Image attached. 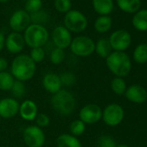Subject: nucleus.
Listing matches in <instances>:
<instances>
[{
	"instance_id": "obj_1",
	"label": "nucleus",
	"mask_w": 147,
	"mask_h": 147,
	"mask_svg": "<svg viewBox=\"0 0 147 147\" xmlns=\"http://www.w3.org/2000/svg\"><path fill=\"white\" fill-rule=\"evenodd\" d=\"M36 64L28 55H18L11 65V74L16 81L25 82L31 80L36 75Z\"/></svg>"
},
{
	"instance_id": "obj_2",
	"label": "nucleus",
	"mask_w": 147,
	"mask_h": 147,
	"mask_svg": "<svg viewBox=\"0 0 147 147\" xmlns=\"http://www.w3.org/2000/svg\"><path fill=\"white\" fill-rule=\"evenodd\" d=\"M106 64L116 77L123 78L128 76L131 70V61L125 52L113 51L106 58Z\"/></svg>"
},
{
	"instance_id": "obj_3",
	"label": "nucleus",
	"mask_w": 147,
	"mask_h": 147,
	"mask_svg": "<svg viewBox=\"0 0 147 147\" xmlns=\"http://www.w3.org/2000/svg\"><path fill=\"white\" fill-rule=\"evenodd\" d=\"M51 105L57 113L62 116H68L75 111L76 100L71 92L61 88L59 92L53 94Z\"/></svg>"
},
{
	"instance_id": "obj_4",
	"label": "nucleus",
	"mask_w": 147,
	"mask_h": 147,
	"mask_svg": "<svg viewBox=\"0 0 147 147\" xmlns=\"http://www.w3.org/2000/svg\"><path fill=\"white\" fill-rule=\"evenodd\" d=\"M24 38L30 48H42L49 40V31L43 25L32 24L24 30Z\"/></svg>"
},
{
	"instance_id": "obj_5",
	"label": "nucleus",
	"mask_w": 147,
	"mask_h": 147,
	"mask_svg": "<svg viewBox=\"0 0 147 147\" xmlns=\"http://www.w3.org/2000/svg\"><path fill=\"white\" fill-rule=\"evenodd\" d=\"M88 19L86 16L76 10H70L64 17V27L70 32L81 33L88 27Z\"/></svg>"
},
{
	"instance_id": "obj_6",
	"label": "nucleus",
	"mask_w": 147,
	"mask_h": 147,
	"mask_svg": "<svg viewBox=\"0 0 147 147\" xmlns=\"http://www.w3.org/2000/svg\"><path fill=\"white\" fill-rule=\"evenodd\" d=\"M71 52L79 57H88L95 49V42L93 39L86 36H79L72 39L70 44Z\"/></svg>"
},
{
	"instance_id": "obj_7",
	"label": "nucleus",
	"mask_w": 147,
	"mask_h": 147,
	"mask_svg": "<svg viewBox=\"0 0 147 147\" xmlns=\"http://www.w3.org/2000/svg\"><path fill=\"white\" fill-rule=\"evenodd\" d=\"M124 117V109L120 105L117 103L109 104L102 110L101 119L107 125L111 127L119 125L123 121Z\"/></svg>"
},
{
	"instance_id": "obj_8",
	"label": "nucleus",
	"mask_w": 147,
	"mask_h": 147,
	"mask_svg": "<svg viewBox=\"0 0 147 147\" xmlns=\"http://www.w3.org/2000/svg\"><path fill=\"white\" fill-rule=\"evenodd\" d=\"M23 139L28 147H42L45 143V134L37 125H29L23 131Z\"/></svg>"
},
{
	"instance_id": "obj_9",
	"label": "nucleus",
	"mask_w": 147,
	"mask_h": 147,
	"mask_svg": "<svg viewBox=\"0 0 147 147\" xmlns=\"http://www.w3.org/2000/svg\"><path fill=\"white\" fill-rule=\"evenodd\" d=\"M108 41L113 51L125 52L131 43V36L125 30H117L111 34Z\"/></svg>"
},
{
	"instance_id": "obj_10",
	"label": "nucleus",
	"mask_w": 147,
	"mask_h": 147,
	"mask_svg": "<svg viewBox=\"0 0 147 147\" xmlns=\"http://www.w3.org/2000/svg\"><path fill=\"white\" fill-rule=\"evenodd\" d=\"M102 117V110L100 106L89 103L82 107L79 112V119L86 125H92L99 122Z\"/></svg>"
},
{
	"instance_id": "obj_11",
	"label": "nucleus",
	"mask_w": 147,
	"mask_h": 147,
	"mask_svg": "<svg viewBox=\"0 0 147 147\" xmlns=\"http://www.w3.org/2000/svg\"><path fill=\"white\" fill-rule=\"evenodd\" d=\"M30 16L28 12L23 10L15 11L9 21V25L13 32L20 33L24 31L30 25Z\"/></svg>"
},
{
	"instance_id": "obj_12",
	"label": "nucleus",
	"mask_w": 147,
	"mask_h": 147,
	"mask_svg": "<svg viewBox=\"0 0 147 147\" xmlns=\"http://www.w3.org/2000/svg\"><path fill=\"white\" fill-rule=\"evenodd\" d=\"M52 41L55 48L65 49L68 48L72 42L71 32L64 26H57L52 31Z\"/></svg>"
},
{
	"instance_id": "obj_13",
	"label": "nucleus",
	"mask_w": 147,
	"mask_h": 147,
	"mask_svg": "<svg viewBox=\"0 0 147 147\" xmlns=\"http://www.w3.org/2000/svg\"><path fill=\"white\" fill-rule=\"evenodd\" d=\"M20 103L15 98H4L0 100V117L11 119L19 112Z\"/></svg>"
},
{
	"instance_id": "obj_14",
	"label": "nucleus",
	"mask_w": 147,
	"mask_h": 147,
	"mask_svg": "<svg viewBox=\"0 0 147 147\" xmlns=\"http://www.w3.org/2000/svg\"><path fill=\"white\" fill-rule=\"evenodd\" d=\"M25 42L21 33L11 32L5 38V47L11 54H19L24 48Z\"/></svg>"
},
{
	"instance_id": "obj_15",
	"label": "nucleus",
	"mask_w": 147,
	"mask_h": 147,
	"mask_svg": "<svg viewBox=\"0 0 147 147\" xmlns=\"http://www.w3.org/2000/svg\"><path fill=\"white\" fill-rule=\"evenodd\" d=\"M125 96L132 103L142 104L147 100V91L142 86L134 84L126 88Z\"/></svg>"
},
{
	"instance_id": "obj_16",
	"label": "nucleus",
	"mask_w": 147,
	"mask_h": 147,
	"mask_svg": "<svg viewBox=\"0 0 147 147\" xmlns=\"http://www.w3.org/2000/svg\"><path fill=\"white\" fill-rule=\"evenodd\" d=\"M21 118L26 121H33L36 119L38 114V107L35 101L31 100H24L19 107V112Z\"/></svg>"
},
{
	"instance_id": "obj_17",
	"label": "nucleus",
	"mask_w": 147,
	"mask_h": 147,
	"mask_svg": "<svg viewBox=\"0 0 147 147\" xmlns=\"http://www.w3.org/2000/svg\"><path fill=\"white\" fill-rule=\"evenodd\" d=\"M42 84L44 89L51 94H56L62 88L60 76L54 73L46 74L42 78Z\"/></svg>"
},
{
	"instance_id": "obj_18",
	"label": "nucleus",
	"mask_w": 147,
	"mask_h": 147,
	"mask_svg": "<svg viewBox=\"0 0 147 147\" xmlns=\"http://www.w3.org/2000/svg\"><path fill=\"white\" fill-rule=\"evenodd\" d=\"M57 147H82L81 141L77 137L73 136L70 133H62L56 138Z\"/></svg>"
},
{
	"instance_id": "obj_19",
	"label": "nucleus",
	"mask_w": 147,
	"mask_h": 147,
	"mask_svg": "<svg viewBox=\"0 0 147 147\" xmlns=\"http://www.w3.org/2000/svg\"><path fill=\"white\" fill-rule=\"evenodd\" d=\"M132 26L138 31H147V9L139 10L132 18Z\"/></svg>"
},
{
	"instance_id": "obj_20",
	"label": "nucleus",
	"mask_w": 147,
	"mask_h": 147,
	"mask_svg": "<svg viewBox=\"0 0 147 147\" xmlns=\"http://www.w3.org/2000/svg\"><path fill=\"white\" fill-rule=\"evenodd\" d=\"M118 7L124 12L132 14L140 10L141 0H116Z\"/></svg>"
},
{
	"instance_id": "obj_21",
	"label": "nucleus",
	"mask_w": 147,
	"mask_h": 147,
	"mask_svg": "<svg viewBox=\"0 0 147 147\" xmlns=\"http://www.w3.org/2000/svg\"><path fill=\"white\" fill-rule=\"evenodd\" d=\"M113 0H93V7L100 16H107L113 10Z\"/></svg>"
},
{
	"instance_id": "obj_22",
	"label": "nucleus",
	"mask_w": 147,
	"mask_h": 147,
	"mask_svg": "<svg viewBox=\"0 0 147 147\" xmlns=\"http://www.w3.org/2000/svg\"><path fill=\"white\" fill-rule=\"evenodd\" d=\"M112 50H113L112 47H111L110 42H109V41L107 39L101 38V39H100L95 43V49H94V51L101 58L106 59L113 52Z\"/></svg>"
},
{
	"instance_id": "obj_23",
	"label": "nucleus",
	"mask_w": 147,
	"mask_h": 147,
	"mask_svg": "<svg viewBox=\"0 0 147 147\" xmlns=\"http://www.w3.org/2000/svg\"><path fill=\"white\" fill-rule=\"evenodd\" d=\"M133 61L138 64H144L147 62V44L140 43L133 50Z\"/></svg>"
},
{
	"instance_id": "obj_24",
	"label": "nucleus",
	"mask_w": 147,
	"mask_h": 147,
	"mask_svg": "<svg viewBox=\"0 0 147 147\" xmlns=\"http://www.w3.org/2000/svg\"><path fill=\"white\" fill-rule=\"evenodd\" d=\"M113 24L112 18L108 16H100L94 23V29L99 33H106L110 30Z\"/></svg>"
},
{
	"instance_id": "obj_25",
	"label": "nucleus",
	"mask_w": 147,
	"mask_h": 147,
	"mask_svg": "<svg viewBox=\"0 0 147 147\" xmlns=\"http://www.w3.org/2000/svg\"><path fill=\"white\" fill-rule=\"evenodd\" d=\"M15 81V78L11 73L7 71L1 72L0 73V90L11 91Z\"/></svg>"
},
{
	"instance_id": "obj_26",
	"label": "nucleus",
	"mask_w": 147,
	"mask_h": 147,
	"mask_svg": "<svg viewBox=\"0 0 147 147\" xmlns=\"http://www.w3.org/2000/svg\"><path fill=\"white\" fill-rule=\"evenodd\" d=\"M126 83L123 78L120 77H114L112 82H111V89L112 91L118 94V95H122L125 94V90H126Z\"/></svg>"
},
{
	"instance_id": "obj_27",
	"label": "nucleus",
	"mask_w": 147,
	"mask_h": 147,
	"mask_svg": "<svg viewBox=\"0 0 147 147\" xmlns=\"http://www.w3.org/2000/svg\"><path fill=\"white\" fill-rule=\"evenodd\" d=\"M70 134H72L75 137H79L82 135L86 131V124L82 122L80 119H76L71 122L69 125Z\"/></svg>"
},
{
	"instance_id": "obj_28",
	"label": "nucleus",
	"mask_w": 147,
	"mask_h": 147,
	"mask_svg": "<svg viewBox=\"0 0 147 147\" xmlns=\"http://www.w3.org/2000/svg\"><path fill=\"white\" fill-rule=\"evenodd\" d=\"M11 92L16 100L23 98L26 93V87L24 85V82H20V81H15V82L11 89Z\"/></svg>"
},
{
	"instance_id": "obj_29",
	"label": "nucleus",
	"mask_w": 147,
	"mask_h": 147,
	"mask_svg": "<svg viewBox=\"0 0 147 147\" xmlns=\"http://www.w3.org/2000/svg\"><path fill=\"white\" fill-rule=\"evenodd\" d=\"M65 52L64 49H59V48H55L49 55L50 58V61L54 64V65H60L64 60H65Z\"/></svg>"
},
{
	"instance_id": "obj_30",
	"label": "nucleus",
	"mask_w": 147,
	"mask_h": 147,
	"mask_svg": "<svg viewBox=\"0 0 147 147\" xmlns=\"http://www.w3.org/2000/svg\"><path fill=\"white\" fill-rule=\"evenodd\" d=\"M42 6V0H28L25 4V11L28 13L34 14L41 11Z\"/></svg>"
},
{
	"instance_id": "obj_31",
	"label": "nucleus",
	"mask_w": 147,
	"mask_h": 147,
	"mask_svg": "<svg viewBox=\"0 0 147 147\" xmlns=\"http://www.w3.org/2000/svg\"><path fill=\"white\" fill-rule=\"evenodd\" d=\"M55 8L61 13H67L71 10L72 3L71 0H55Z\"/></svg>"
},
{
	"instance_id": "obj_32",
	"label": "nucleus",
	"mask_w": 147,
	"mask_h": 147,
	"mask_svg": "<svg viewBox=\"0 0 147 147\" xmlns=\"http://www.w3.org/2000/svg\"><path fill=\"white\" fill-rule=\"evenodd\" d=\"M60 76L61 82V85L62 86H66V87H71L76 82V77L74 75L73 73L70 72H65L62 73Z\"/></svg>"
},
{
	"instance_id": "obj_33",
	"label": "nucleus",
	"mask_w": 147,
	"mask_h": 147,
	"mask_svg": "<svg viewBox=\"0 0 147 147\" xmlns=\"http://www.w3.org/2000/svg\"><path fill=\"white\" fill-rule=\"evenodd\" d=\"M45 55H46L45 51L42 48H34V49H31V50H30V57L36 64L44 60Z\"/></svg>"
},
{
	"instance_id": "obj_34",
	"label": "nucleus",
	"mask_w": 147,
	"mask_h": 147,
	"mask_svg": "<svg viewBox=\"0 0 147 147\" xmlns=\"http://www.w3.org/2000/svg\"><path fill=\"white\" fill-rule=\"evenodd\" d=\"M116 143L109 135H103L98 140V147H115Z\"/></svg>"
},
{
	"instance_id": "obj_35",
	"label": "nucleus",
	"mask_w": 147,
	"mask_h": 147,
	"mask_svg": "<svg viewBox=\"0 0 147 147\" xmlns=\"http://www.w3.org/2000/svg\"><path fill=\"white\" fill-rule=\"evenodd\" d=\"M36 125L39 126L40 128H44V127H47L49 123H50V118L49 115H47L46 113H38L36 118Z\"/></svg>"
},
{
	"instance_id": "obj_36",
	"label": "nucleus",
	"mask_w": 147,
	"mask_h": 147,
	"mask_svg": "<svg viewBox=\"0 0 147 147\" xmlns=\"http://www.w3.org/2000/svg\"><path fill=\"white\" fill-rule=\"evenodd\" d=\"M8 66H9L8 61L4 57H0V73L6 71V69L8 68Z\"/></svg>"
},
{
	"instance_id": "obj_37",
	"label": "nucleus",
	"mask_w": 147,
	"mask_h": 147,
	"mask_svg": "<svg viewBox=\"0 0 147 147\" xmlns=\"http://www.w3.org/2000/svg\"><path fill=\"white\" fill-rule=\"evenodd\" d=\"M5 37L1 32H0V52L5 48Z\"/></svg>"
},
{
	"instance_id": "obj_38",
	"label": "nucleus",
	"mask_w": 147,
	"mask_h": 147,
	"mask_svg": "<svg viewBox=\"0 0 147 147\" xmlns=\"http://www.w3.org/2000/svg\"><path fill=\"white\" fill-rule=\"evenodd\" d=\"M115 147H129V145H127L125 144H116Z\"/></svg>"
},
{
	"instance_id": "obj_39",
	"label": "nucleus",
	"mask_w": 147,
	"mask_h": 147,
	"mask_svg": "<svg viewBox=\"0 0 147 147\" xmlns=\"http://www.w3.org/2000/svg\"><path fill=\"white\" fill-rule=\"evenodd\" d=\"M8 0H0V3H5V2H7Z\"/></svg>"
},
{
	"instance_id": "obj_40",
	"label": "nucleus",
	"mask_w": 147,
	"mask_h": 147,
	"mask_svg": "<svg viewBox=\"0 0 147 147\" xmlns=\"http://www.w3.org/2000/svg\"><path fill=\"white\" fill-rule=\"evenodd\" d=\"M0 123H1V117H0Z\"/></svg>"
},
{
	"instance_id": "obj_41",
	"label": "nucleus",
	"mask_w": 147,
	"mask_h": 147,
	"mask_svg": "<svg viewBox=\"0 0 147 147\" xmlns=\"http://www.w3.org/2000/svg\"><path fill=\"white\" fill-rule=\"evenodd\" d=\"M0 147H5V146H0Z\"/></svg>"
}]
</instances>
